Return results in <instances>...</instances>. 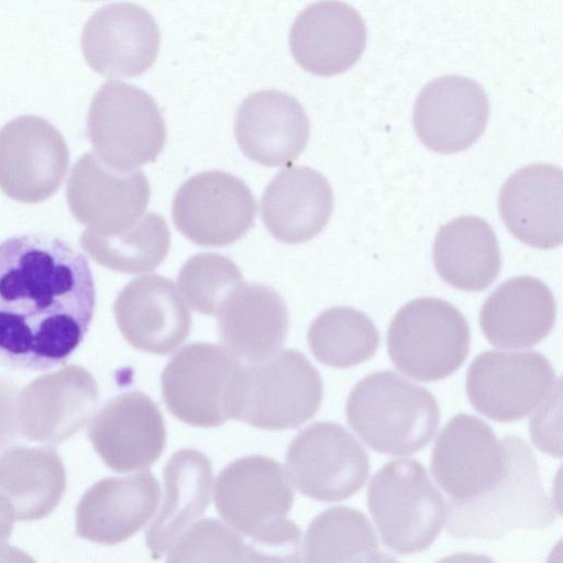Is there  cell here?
<instances>
[{"label": "cell", "instance_id": "6da1fadb", "mask_svg": "<svg viewBox=\"0 0 563 563\" xmlns=\"http://www.w3.org/2000/svg\"><path fill=\"white\" fill-rule=\"evenodd\" d=\"M96 306L87 257L45 234L0 243V365L45 371L84 340Z\"/></svg>", "mask_w": 563, "mask_h": 563}, {"label": "cell", "instance_id": "7a4b0ae2", "mask_svg": "<svg viewBox=\"0 0 563 563\" xmlns=\"http://www.w3.org/2000/svg\"><path fill=\"white\" fill-rule=\"evenodd\" d=\"M294 494L282 465L252 455L223 468L214 486L220 517L251 539L249 561H300L301 532L287 519Z\"/></svg>", "mask_w": 563, "mask_h": 563}, {"label": "cell", "instance_id": "3957f363", "mask_svg": "<svg viewBox=\"0 0 563 563\" xmlns=\"http://www.w3.org/2000/svg\"><path fill=\"white\" fill-rule=\"evenodd\" d=\"M503 441L506 467L499 481L476 498L450 500L446 531L453 538L498 540L516 529H543L555 521L532 450L515 435Z\"/></svg>", "mask_w": 563, "mask_h": 563}, {"label": "cell", "instance_id": "277c9868", "mask_svg": "<svg viewBox=\"0 0 563 563\" xmlns=\"http://www.w3.org/2000/svg\"><path fill=\"white\" fill-rule=\"evenodd\" d=\"M350 427L372 450L409 455L429 444L440 422L434 396L390 371L360 380L346 400Z\"/></svg>", "mask_w": 563, "mask_h": 563}, {"label": "cell", "instance_id": "5b68a950", "mask_svg": "<svg viewBox=\"0 0 563 563\" xmlns=\"http://www.w3.org/2000/svg\"><path fill=\"white\" fill-rule=\"evenodd\" d=\"M322 379L300 352L286 349L241 365L234 382L230 417L267 430L297 428L319 410Z\"/></svg>", "mask_w": 563, "mask_h": 563}, {"label": "cell", "instance_id": "8992f818", "mask_svg": "<svg viewBox=\"0 0 563 563\" xmlns=\"http://www.w3.org/2000/svg\"><path fill=\"white\" fill-rule=\"evenodd\" d=\"M367 506L383 543L399 554L428 549L441 532L448 507L424 466L393 460L372 477Z\"/></svg>", "mask_w": 563, "mask_h": 563}, {"label": "cell", "instance_id": "52a82bcc", "mask_svg": "<svg viewBox=\"0 0 563 563\" xmlns=\"http://www.w3.org/2000/svg\"><path fill=\"white\" fill-rule=\"evenodd\" d=\"M471 331L464 316L439 298H417L393 318L388 355L402 374L435 382L456 372L466 360Z\"/></svg>", "mask_w": 563, "mask_h": 563}, {"label": "cell", "instance_id": "ba28073f", "mask_svg": "<svg viewBox=\"0 0 563 563\" xmlns=\"http://www.w3.org/2000/svg\"><path fill=\"white\" fill-rule=\"evenodd\" d=\"M87 130L96 155L119 172L154 162L166 142L165 121L155 100L122 81H108L96 92Z\"/></svg>", "mask_w": 563, "mask_h": 563}, {"label": "cell", "instance_id": "9c48e42d", "mask_svg": "<svg viewBox=\"0 0 563 563\" xmlns=\"http://www.w3.org/2000/svg\"><path fill=\"white\" fill-rule=\"evenodd\" d=\"M241 363L228 349L191 343L180 349L162 374L167 409L179 420L201 428L223 424Z\"/></svg>", "mask_w": 563, "mask_h": 563}, {"label": "cell", "instance_id": "30bf717a", "mask_svg": "<svg viewBox=\"0 0 563 563\" xmlns=\"http://www.w3.org/2000/svg\"><path fill=\"white\" fill-rule=\"evenodd\" d=\"M559 380L550 361L536 351H486L467 369L466 393L478 412L510 422L540 407Z\"/></svg>", "mask_w": 563, "mask_h": 563}, {"label": "cell", "instance_id": "8fae6325", "mask_svg": "<svg viewBox=\"0 0 563 563\" xmlns=\"http://www.w3.org/2000/svg\"><path fill=\"white\" fill-rule=\"evenodd\" d=\"M286 471L302 495L331 503L347 499L363 487L369 462L363 446L345 428L316 422L289 444Z\"/></svg>", "mask_w": 563, "mask_h": 563}, {"label": "cell", "instance_id": "7c38bea8", "mask_svg": "<svg viewBox=\"0 0 563 563\" xmlns=\"http://www.w3.org/2000/svg\"><path fill=\"white\" fill-rule=\"evenodd\" d=\"M172 213L177 230L191 242L223 247L253 227L256 202L243 180L210 170L194 175L178 188Z\"/></svg>", "mask_w": 563, "mask_h": 563}, {"label": "cell", "instance_id": "4fadbf2b", "mask_svg": "<svg viewBox=\"0 0 563 563\" xmlns=\"http://www.w3.org/2000/svg\"><path fill=\"white\" fill-rule=\"evenodd\" d=\"M69 165L60 132L37 115H21L0 129V189L10 198L35 203L54 195Z\"/></svg>", "mask_w": 563, "mask_h": 563}, {"label": "cell", "instance_id": "5bb4252c", "mask_svg": "<svg viewBox=\"0 0 563 563\" xmlns=\"http://www.w3.org/2000/svg\"><path fill=\"white\" fill-rule=\"evenodd\" d=\"M98 404V385L84 367L67 365L33 379L15 399L18 433L57 444L80 430Z\"/></svg>", "mask_w": 563, "mask_h": 563}, {"label": "cell", "instance_id": "9a60e30c", "mask_svg": "<svg viewBox=\"0 0 563 563\" xmlns=\"http://www.w3.org/2000/svg\"><path fill=\"white\" fill-rule=\"evenodd\" d=\"M66 197L85 230L109 235L128 229L143 216L151 189L141 170L119 172L95 153H86L73 167Z\"/></svg>", "mask_w": 563, "mask_h": 563}, {"label": "cell", "instance_id": "2e32d148", "mask_svg": "<svg viewBox=\"0 0 563 563\" xmlns=\"http://www.w3.org/2000/svg\"><path fill=\"white\" fill-rule=\"evenodd\" d=\"M506 467V448L482 419L457 413L435 440L431 472L451 500L464 501L489 490Z\"/></svg>", "mask_w": 563, "mask_h": 563}, {"label": "cell", "instance_id": "e0dca14e", "mask_svg": "<svg viewBox=\"0 0 563 563\" xmlns=\"http://www.w3.org/2000/svg\"><path fill=\"white\" fill-rule=\"evenodd\" d=\"M159 29L152 14L130 2H114L98 9L81 33L87 64L106 77H135L157 57Z\"/></svg>", "mask_w": 563, "mask_h": 563}, {"label": "cell", "instance_id": "ac0fdd59", "mask_svg": "<svg viewBox=\"0 0 563 563\" xmlns=\"http://www.w3.org/2000/svg\"><path fill=\"white\" fill-rule=\"evenodd\" d=\"M88 435L101 460L115 472L150 467L166 444L161 411L139 390L109 400L91 419Z\"/></svg>", "mask_w": 563, "mask_h": 563}, {"label": "cell", "instance_id": "d6986e66", "mask_svg": "<svg viewBox=\"0 0 563 563\" xmlns=\"http://www.w3.org/2000/svg\"><path fill=\"white\" fill-rule=\"evenodd\" d=\"M488 99L476 81L446 75L428 82L413 108L412 122L430 150L450 154L470 147L485 130Z\"/></svg>", "mask_w": 563, "mask_h": 563}, {"label": "cell", "instance_id": "ffe728a7", "mask_svg": "<svg viewBox=\"0 0 563 563\" xmlns=\"http://www.w3.org/2000/svg\"><path fill=\"white\" fill-rule=\"evenodd\" d=\"M117 324L135 349L174 352L189 335L191 316L173 280L157 274L129 282L113 305Z\"/></svg>", "mask_w": 563, "mask_h": 563}, {"label": "cell", "instance_id": "44dd1931", "mask_svg": "<svg viewBox=\"0 0 563 563\" xmlns=\"http://www.w3.org/2000/svg\"><path fill=\"white\" fill-rule=\"evenodd\" d=\"M366 26L351 5L323 0L308 5L289 33L295 60L317 76H335L352 67L365 49Z\"/></svg>", "mask_w": 563, "mask_h": 563}, {"label": "cell", "instance_id": "7402d4cb", "mask_svg": "<svg viewBox=\"0 0 563 563\" xmlns=\"http://www.w3.org/2000/svg\"><path fill=\"white\" fill-rule=\"evenodd\" d=\"M234 134L243 154L265 166L290 165L305 150L310 122L300 102L278 90L247 96L238 109Z\"/></svg>", "mask_w": 563, "mask_h": 563}, {"label": "cell", "instance_id": "603a6c76", "mask_svg": "<svg viewBox=\"0 0 563 563\" xmlns=\"http://www.w3.org/2000/svg\"><path fill=\"white\" fill-rule=\"evenodd\" d=\"M159 497L158 481L148 471L103 478L80 498L76 533L100 544L125 541L151 519Z\"/></svg>", "mask_w": 563, "mask_h": 563}, {"label": "cell", "instance_id": "cb8c5ba5", "mask_svg": "<svg viewBox=\"0 0 563 563\" xmlns=\"http://www.w3.org/2000/svg\"><path fill=\"white\" fill-rule=\"evenodd\" d=\"M214 314L225 349L249 363L276 353L289 328L288 310L280 295L257 283L234 286Z\"/></svg>", "mask_w": 563, "mask_h": 563}, {"label": "cell", "instance_id": "d4e9b609", "mask_svg": "<svg viewBox=\"0 0 563 563\" xmlns=\"http://www.w3.org/2000/svg\"><path fill=\"white\" fill-rule=\"evenodd\" d=\"M562 169L532 164L518 169L500 189L498 207L508 230L537 249L562 243Z\"/></svg>", "mask_w": 563, "mask_h": 563}, {"label": "cell", "instance_id": "484cf974", "mask_svg": "<svg viewBox=\"0 0 563 563\" xmlns=\"http://www.w3.org/2000/svg\"><path fill=\"white\" fill-rule=\"evenodd\" d=\"M333 209L328 180L308 166L280 170L267 185L260 205L265 228L278 241L311 240L327 225Z\"/></svg>", "mask_w": 563, "mask_h": 563}, {"label": "cell", "instance_id": "4316f807", "mask_svg": "<svg viewBox=\"0 0 563 563\" xmlns=\"http://www.w3.org/2000/svg\"><path fill=\"white\" fill-rule=\"evenodd\" d=\"M556 305L550 288L532 276L499 285L484 301L479 325L488 342L499 349L538 344L552 331Z\"/></svg>", "mask_w": 563, "mask_h": 563}, {"label": "cell", "instance_id": "83f0119b", "mask_svg": "<svg viewBox=\"0 0 563 563\" xmlns=\"http://www.w3.org/2000/svg\"><path fill=\"white\" fill-rule=\"evenodd\" d=\"M163 504L146 532V544L154 559L166 553L199 518L210 501L212 465L199 451L175 452L164 468Z\"/></svg>", "mask_w": 563, "mask_h": 563}, {"label": "cell", "instance_id": "f1b7e54d", "mask_svg": "<svg viewBox=\"0 0 563 563\" xmlns=\"http://www.w3.org/2000/svg\"><path fill=\"white\" fill-rule=\"evenodd\" d=\"M65 488V468L54 449L14 446L0 455V497L15 520L46 517L59 504Z\"/></svg>", "mask_w": 563, "mask_h": 563}, {"label": "cell", "instance_id": "f546056e", "mask_svg": "<svg viewBox=\"0 0 563 563\" xmlns=\"http://www.w3.org/2000/svg\"><path fill=\"white\" fill-rule=\"evenodd\" d=\"M433 262L445 283L464 291H481L500 271L496 234L478 217L456 218L439 229L433 244Z\"/></svg>", "mask_w": 563, "mask_h": 563}, {"label": "cell", "instance_id": "4dcf8cb0", "mask_svg": "<svg viewBox=\"0 0 563 563\" xmlns=\"http://www.w3.org/2000/svg\"><path fill=\"white\" fill-rule=\"evenodd\" d=\"M308 562L396 561L379 550L367 517L347 506L331 507L309 525L303 540Z\"/></svg>", "mask_w": 563, "mask_h": 563}, {"label": "cell", "instance_id": "1f68e13d", "mask_svg": "<svg viewBox=\"0 0 563 563\" xmlns=\"http://www.w3.org/2000/svg\"><path fill=\"white\" fill-rule=\"evenodd\" d=\"M169 244L165 219L153 212L121 232L100 235L85 230L80 236L81 247L95 262L124 274L155 269L168 254Z\"/></svg>", "mask_w": 563, "mask_h": 563}, {"label": "cell", "instance_id": "d6a6232c", "mask_svg": "<svg viewBox=\"0 0 563 563\" xmlns=\"http://www.w3.org/2000/svg\"><path fill=\"white\" fill-rule=\"evenodd\" d=\"M307 339L320 363L346 368L374 356L379 333L365 313L351 307H333L312 321Z\"/></svg>", "mask_w": 563, "mask_h": 563}, {"label": "cell", "instance_id": "836d02e7", "mask_svg": "<svg viewBox=\"0 0 563 563\" xmlns=\"http://www.w3.org/2000/svg\"><path fill=\"white\" fill-rule=\"evenodd\" d=\"M241 280L239 267L229 257L217 253H199L185 262L177 283L194 310L214 314L221 300Z\"/></svg>", "mask_w": 563, "mask_h": 563}, {"label": "cell", "instance_id": "e575fe53", "mask_svg": "<svg viewBox=\"0 0 563 563\" xmlns=\"http://www.w3.org/2000/svg\"><path fill=\"white\" fill-rule=\"evenodd\" d=\"M167 561H249L247 544L221 521L208 518L194 522L176 541Z\"/></svg>", "mask_w": 563, "mask_h": 563}, {"label": "cell", "instance_id": "d590c367", "mask_svg": "<svg viewBox=\"0 0 563 563\" xmlns=\"http://www.w3.org/2000/svg\"><path fill=\"white\" fill-rule=\"evenodd\" d=\"M15 388L5 380H0V437L4 433L15 405Z\"/></svg>", "mask_w": 563, "mask_h": 563}, {"label": "cell", "instance_id": "8d00e7d4", "mask_svg": "<svg viewBox=\"0 0 563 563\" xmlns=\"http://www.w3.org/2000/svg\"><path fill=\"white\" fill-rule=\"evenodd\" d=\"M15 520L11 508L0 497V560L10 551L8 541L11 537L13 529V521Z\"/></svg>", "mask_w": 563, "mask_h": 563}]
</instances>
